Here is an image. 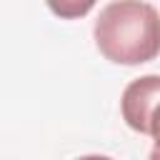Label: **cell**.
<instances>
[{
	"label": "cell",
	"mask_w": 160,
	"mask_h": 160,
	"mask_svg": "<svg viewBox=\"0 0 160 160\" xmlns=\"http://www.w3.org/2000/svg\"><path fill=\"white\" fill-rule=\"evenodd\" d=\"M148 135L152 138V152H150V158L152 160H160V100L155 102V108L150 110V115H148Z\"/></svg>",
	"instance_id": "277c9868"
},
{
	"label": "cell",
	"mask_w": 160,
	"mask_h": 160,
	"mask_svg": "<svg viewBox=\"0 0 160 160\" xmlns=\"http://www.w3.org/2000/svg\"><path fill=\"white\" fill-rule=\"evenodd\" d=\"M50 12L58 15L60 20H78V18H85L98 0H45Z\"/></svg>",
	"instance_id": "3957f363"
},
{
	"label": "cell",
	"mask_w": 160,
	"mask_h": 160,
	"mask_svg": "<svg viewBox=\"0 0 160 160\" xmlns=\"http://www.w3.org/2000/svg\"><path fill=\"white\" fill-rule=\"evenodd\" d=\"M100 55L115 65H142L160 55V12L145 0H112L92 28Z\"/></svg>",
	"instance_id": "6da1fadb"
},
{
	"label": "cell",
	"mask_w": 160,
	"mask_h": 160,
	"mask_svg": "<svg viewBox=\"0 0 160 160\" xmlns=\"http://www.w3.org/2000/svg\"><path fill=\"white\" fill-rule=\"evenodd\" d=\"M160 100V75H142L132 80L120 98V112L130 130L148 135V115Z\"/></svg>",
	"instance_id": "7a4b0ae2"
}]
</instances>
